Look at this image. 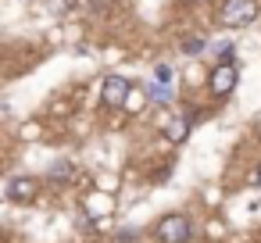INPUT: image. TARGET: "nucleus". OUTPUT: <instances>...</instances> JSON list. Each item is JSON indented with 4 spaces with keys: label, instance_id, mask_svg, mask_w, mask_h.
Returning <instances> with one entry per match:
<instances>
[{
    "label": "nucleus",
    "instance_id": "9d476101",
    "mask_svg": "<svg viewBox=\"0 0 261 243\" xmlns=\"http://www.w3.org/2000/svg\"><path fill=\"white\" fill-rule=\"evenodd\" d=\"M204 47V40H186V54H197Z\"/></svg>",
    "mask_w": 261,
    "mask_h": 243
},
{
    "label": "nucleus",
    "instance_id": "423d86ee",
    "mask_svg": "<svg viewBox=\"0 0 261 243\" xmlns=\"http://www.w3.org/2000/svg\"><path fill=\"white\" fill-rule=\"evenodd\" d=\"M111 207H115V200H111L108 193H93V197H86V214H90V218H104Z\"/></svg>",
    "mask_w": 261,
    "mask_h": 243
},
{
    "label": "nucleus",
    "instance_id": "6e6552de",
    "mask_svg": "<svg viewBox=\"0 0 261 243\" xmlns=\"http://www.w3.org/2000/svg\"><path fill=\"white\" fill-rule=\"evenodd\" d=\"M147 97H150L154 104H168V100H172V90H168V83H158V79H154V83H150V93H147Z\"/></svg>",
    "mask_w": 261,
    "mask_h": 243
},
{
    "label": "nucleus",
    "instance_id": "f03ea898",
    "mask_svg": "<svg viewBox=\"0 0 261 243\" xmlns=\"http://www.w3.org/2000/svg\"><path fill=\"white\" fill-rule=\"evenodd\" d=\"M190 232H193V225H190L186 214H168V218L158 222V239L161 243H186Z\"/></svg>",
    "mask_w": 261,
    "mask_h": 243
},
{
    "label": "nucleus",
    "instance_id": "0eeeda50",
    "mask_svg": "<svg viewBox=\"0 0 261 243\" xmlns=\"http://www.w3.org/2000/svg\"><path fill=\"white\" fill-rule=\"evenodd\" d=\"M186 132H190V122H186V118H168V122H165V136H168L172 143H182Z\"/></svg>",
    "mask_w": 261,
    "mask_h": 243
},
{
    "label": "nucleus",
    "instance_id": "f8f14e48",
    "mask_svg": "<svg viewBox=\"0 0 261 243\" xmlns=\"http://www.w3.org/2000/svg\"><path fill=\"white\" fill-rule=\"evenodd\" d=\"M118 239H122V243H129V239H136V229H122V232H118Z\"/></svg>",
    "mask_w": 261,
    "mask_h": 243
},
{
    "label": "nucleus",
    "instance_id": "9b49d317",
    "mask_svg": "<svg viewBox=\"0 0 261 243\" xmlns=\"http://www.w3.org/2000/svg\"><path fill=\"white\" fill-rule=\"evenodd\" d=\"M50 179H68V165H54V175Z\"/></svg>",
    "mask_w": 261,
    "mask_h": 243
},
{
    "label": "nucleus",
    "instance_id": "f257e3e1",
    "mask_svg": "<svg viewBox=\"0 0 261 243\" xmlns=\"http://www.w3.org/2000/svg\"><path fill=\"white\" fill-rule=\"evenodd\" d=\"M257 18V0H225L222 4V22L240 29V25H250Z\"/></svg>",
    "mask_w": 261,
    "mask_h": 243
},
{
    "label": "nucleus",
    "instance_id": "7ed1b4c3",
    "mask_svg": "<svg viewBox=\"0 0 261 243\" xmlns=\"http://www.w3.org/2000/svg\"><path fill=\"white\" fill-rule=\"evenodd\" d=\"M236 90V65L232 61H222L215 72H211V93L215 97H225Z\"/></svg>",
    "mask_w": 261,
    "mask_h": 243
},
{
    "label": "nucleus",
    "instance_id": "1a4fd4ad",
    "mask_svg": "<svg viewBox=\"0 0 261 243\" xmlns=\"http://www.w3.org/2000/svg\"><path fill=\"white\" fill-rule=\"evenodd\" d=\"M158 83H172V65H158Z\"/></svg>",
    "mask_w": 261,
    "mask_h": 243
},
{
    "label": "nucleus",
    "instance_id": "39448f33",
    "mask_svg": "<svg viewBox=\"0 0 261 243\" xmlns=\"http://www.w3.org/2000/svg\"><path fill=\"white\" fill-rule=\"evenodd\" d=\"M33 197H36V182H33V179L15 175V179L8 182V200H15V204H29Z\"/></svg>",
    "mask_w": 261,
    "mask_h": 243
},
{
    "label": "nucleus",
    "instance_id": "ddd939ff",
    "mask_svg": "<svg viewBox=\"0 0 261 243\" xmlns=\"http://www.w3.org/2000/svg\"><path fill=\"white\" fill-rule=\"evenodd\" d=\"M254 182H257V186H261V168H257V175H254Z\"/></svg>",
    "mask_w": 261,
    "mask_h": 243
},
{
    "label": "nucleus",
    "instance_id": "20e7f679",
    "mask_svg": "<svg viewBox=\"0 0 261 243\" xmlns=\"http://www.w3.org/2000/svg\"><path fill=\"white\" fill-rule=\"evenodd\" d=\"M125 100H129V83H125L122 75L104 79V104H108V107H122Z\"/></svg>",
    "mask_w": 261,
    "mask_h": 243
}]
</instances>
